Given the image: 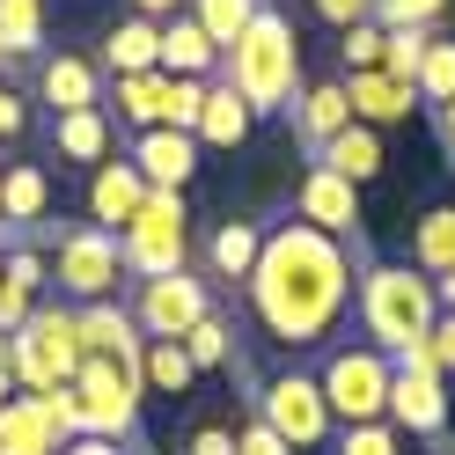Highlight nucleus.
<instances>
[{
	"label": "nucleus",
	"instance_id": "nucleus-7",
	"mask_svg": "<svg viewBox=\"0 0 455 455\" xmlns=\"http://www.w3.org/2000/svg\"><path fill=\"white\" fill-rule=\"evenodd\" d=\"M389 353L382 346H331L323 353V375H316V389H323V404H331V419L338 426H367V419H389Z\"/></svg>",
	"mask_w": 455,
	"mask_h": 455
},
{
	"label": "nucleus",
	"instance_id": "nucleus-30",
	"mask_svg": "<svg viewBox=\"0 0 455 455\" xmlns=\"http://www.w3.org/2000/svg\"><path fill=\"white\" fill-rule=\"evenodd\" d=\"M258 8H265V0H191V22L228 52V44L250 30V22H258Z\"/></svg>",
	"mask_w": 455,
	"mask_h": 455
},
{
	"label": "nucleus",
	"instance_id": "nucleus-46",
	"mask_svg": "<svg viewBox=\"0 0 455 455\" xmlns=\"http://www.w3.org/2000/svg\"><path fill=\"white\" fill-rule=\"evenodd\" d=\"M191 0H132V15H148V22H169V15H184Z\"/></svg>",
	"mask_w": 455,
	"mask_h": 455
},
{
	"label": "nucleus",
	"instance_id": "nucleus-28",
	"mask_svg": "<svg viewBox=\"0 0 455 455\" xmlns=\"http://www.w3.org/2000/svg\"><path fill=\"white\" fill-rule=\"evenodd\" d=\"M411 265H419L426 279H441V272L455 265V206H426V213L411 220Z\"/></svg>",
	"mask_w": 455,
	"mask_h": 455
},
{
	"label": "nucleus",
	"instance_id": "nucleus-20",
	"mask_svg": "<svg viewBox=\"0 0 455 455\" xmlns=\"http://www.w3.org/2000/svg\"><path fill=\"white\" fill-rule=\"evenodd\" d=\"M67 441L52 434V419L30 389H15L8 404H0V455H60Z\"/></svg>",
	"mask_w": 455,
	"mask_h": 455
},
{
	"label": "nucleus",
	"instance_id": "nucleus-34",
	"mask_svg": "<svg viewBox=\"0 0 455 455\" xmlns=\"http://www.w3.org/2000/svg\"><path fill=\"white\" fill-rule=\"evenodd\" d=\"M198 103H206V81H191V74H169V96H162V125L191 132V125H198Z\"/></svg>",
	"mask_w": 455,
	"mask_h": 455
},
{
	"label": "nucleus",
	"instance_id": "nucleus-45",
	"mask_svg": "<svg viewBox=\"0 0 455 455\" xmlns=\"http://www.w3.org/2000/svg\"><path fill=\"white\" fill-rule=\"evenodd\" d=\"M191 455H235V434H228V426H198V434H191Z\"/></svg>",
	"mask_w": 455,
	"mask_h": 455
},
{
	"label": "nucleus",
	"instance_id": "nucleus-6",
	"mask_svg": "<svg viewBox=\"0 0 455 455\" xmlns=\"http://www.w3.org/2000/svg\"><path fill=\"white\" fill-rule=\"evenodd\" d=\"M52 279H60V294L74 308H89V301H118V279H132V272H125V250H118L110 228L74 220L52 243Z\"/></svg>",
	"mask_w": 455,
	"mask_h": 455
},
{
	"label": "nucleus",
	"instance_id": "nucleus-18",
	"mask_svg": "<svg viewBox=\"0 0 455 455\" xmlns=\"http://www.w3.org/2000/svg\"><path fill=\"white\" fill-rule=\"evenodd\" d=\"M110 81L118 74H155L162 67V22L148 15H125V22H110V37H103V60H96Z\"/></svg>",
	"mask_w": 455,
	"mask_h": 455
},
{
	"label": "nucleus",
	"instance_id": "nucleus-21",
	"mask_svg": "<svg viewBox=\"0 0 455 455\" xmlns=\"http://www.w3.org/2000/svg\"><path fill=\"white\" fill-rule=\"evenodd\" d=\"M250 125H258V118H250V103L228 89V81H206V103H198V125H191L198 148H243Z\"/></svg>",
	"mask_w": 455,
	"mask_h": 455
},
{
	"label": "nucleus",
	"instance_id": "nucleus-35",
	"mask_svg": "<svg viewBox=\"0 0 455 455\" xmlns=\"http://www.w3.org/2000/svg\"><path fill=\"white\" fill-rule=\"evenodd\" d=\"M396 426L389 419H367V426H338V455H396Z\"/></svg>",
	"mask_w": 455,
	"mask_h": 455
},
{
	"label": "nucleus",
	"instance_id": "nucleus-24",
	"mask_svg": "<svg viewBox=\"0 0 455 455\" xmlns=\"http://www.w3.org/2000/svg\"><path fill=\"white\" fill-rule=\"evenodd\" d=\"M258 250H265V228L258 220H220L213 228V243H206V265H213V279H250L258 272Z\"/></svg>",
	"mask_w": 455,
	"mask_h": 455
},
{
	"label": "nucleus",
	"instance_id": "nucleus-16",
	"mask_svg": "<svg viewBox=\"0 0 455 455\" xmlns=\"http://www.w3.org/2000/svg\"><path fill=\"white\" fill-rule=\"evenodd\" d=\"M81 353H103V360L140 367L148 338H140V323H132V308H125V301H89V308H81Z\"/></svg>",
	"mask_w": 455,
	"mask_h": 455
},
{
	"label": "nucleus",
	"instance_id": "nucleus-43",
	"mask_svg": "<svg viewBox=\"0 0 455 455\" xmlns=\"http://www.w3.org/2000/svg\"><path fill=\"white\" fill-rule=\"evenodd\" d=\"M22 125H30V110H22V96L8 89V81H0V140H15Z\"/></svg>",
	"mask_w": 455,
	"mask_h": 455
},
{
	"label": "nucleus",
	"instance_id": "nucleus-37",
	"mask_svg": "<svg viewBox=\"0 0 455 455\" xmlns=\"http://www.w3.org/2000/svg\"><path fill=\"white\" fill-rule=\"evenodd\" d=\"M441 15H448V0H375V22H382V30H404V22L434 30Z\"/></svg>",
	"mask_w": 455,
	"mask_h": 455
},
{
	"label": "nucleus",
	"instance_id": "nucleus-29",
	"mask_svg": "<svg viewBox=\"0 0 455 455\" xmlns=\"http://www.w3.org/2000/svg\"><path fill=\"white\" fill-rule=\"evenodd\" d=\"M0 52L37 60L44 52V0H0Z\"/></svg>",
	"mask_w": 455,
	"mask_h": 455
},
{
	"label": "nucleus",
	"instance_id": "nucleus-17",
	"mask_svg": "<svg viewBox=\"0 0 455 455\" xmlns=\"http://www.w3.org/2000/svg\"><path fill=\"white\" fill-rule=\"evenodd\" d=\"M346 103H353V118L360 125H404L411 110H419V89H404V81H389L382 67H367V74H353L346 81Z\"/></svg>",
	"mask_w": 455,
	"mask_h": 455
},
{
	"label": "nucleus",
	"instance_id": "nucleus-9",
	"mask_svg": "<svg viewBox=\"0 0 455 455\" xmlns=\"http://www.w3.org/2000/svg\"><path fill=\"white\" fill-rule=\"evenodd\" d=\"M74 389H81V434L140 448V396H148V389H140V367L89 353V360H81V375H74Z\"/></svg>",
	"mask_w": 455,
	"mask_h": 455
},
{
	"label": "nucleus",
	"instance_id": "nucleus-3",
	"mask_svg": "<svg viewBox=\"0 0 455 455\" xmlns=\"http://www.w3.org/2000/svg\"><path fill=\"white\" fill-rule=\"evenodd\" d=\"M353 316H360V331H367V346L404 353L411 338L434 331L441 294H434V279H426L419 265H360V279H353Z\"/></svg>",
	"mask_w": 455,
	"mask_h": 455
},
{
	"label": "nucleus",
	"instance_id": "nucleus-8",
	"mask_svg": "<svg viewBox=\"0 0 455 455\" xmlns=\"http://www.w3.org/2000/svg\"><path fill=\"white\" fill-rule=\"evenodd\" d=\"M389 426L411 441H448V375L434 367V346L411 338L404 353H389Z\"/></svg>",
	"mask_w": 455,
	"mask_h": 455
},
{
	"label": "nucleus",
	"instance_id": "nucleus-26",
	"mask_svg": "<svg viewBox=\"0 0 455 455\" xmlns=\"http://www.w3.org/2000/svg\"><path fill=\"white\" fill-rule=\"evenodd\" d=\"M52 148L60 162H110V110H67V118H52Z\"/></svg>",
	"mask_w": 455,
	"mask_h": 455
},
{
	"label": "nucleus",
	"instance_id": "nucleus-47",
	"mask_svg": "<svg viewBox=\"0 0 455 455\" xmlns=\"http://www.w3.org/2000/svg\"><path fill=\"white\" fill-rule=\"evenodd\" d=\"M434 118H441V140H448V155H455V96H448V103L434 110Z\"/></svg>",
	"mask_w": 455,
	"mask_h": 455
},
{
	"label": "nucleus",
	"instance_id": "nucleus-38",
	"mask_svg": "<svg viewBox=\"0 0 455 455\" xmlns=\"http://www.w3.org/2000/svg\"><path fill=\"white\" fill-rule=\"evenodd\" d=\"M338 37H346V44H338V52H346V67L353 74H367V67H382V22H353V30H338Z\"/></svg>",
	"mask_w": 455,
	"mask_h": 455
},
{
	"label": "nucleus",
	"instance_id": "nucleus-14",
	"mask_svg": "<svg viewBox=\"0 0 455 455\" xmlns=\"http://www.w3.org/2000/svg\"><path fill=\"white\" fill-rule=\"evenodd\" d=\"M37 103H52V118H67V110H103V67L74 60V52L44 60L37 67Z\"/></svg>",
	"mask_w": 455,
	"mask_h": 455
},
{
	"label": "nucleus",
	"instance_id": "nucleus-1",
	"mask_svg": "<svg viewBox=\"0 0 455 455\" xmlns=\"http://www.w3.org/2000/svg\"><path fill=\"white\" fill-rule=\"evenodd\" d=\"M353 258H360L353 243H338V235H323V228H308V220H279V228H265L258 272H250L243 287H250L258 323L272 331V346L308 353V346H323V338L346 323L353 279H360Z\"/></svg>",
	"mask_w": 455,
	"mask_h": 455
},
{
	"label": "nucleus",
	"instance_id": "nucleus-40",
	"mask_svg": "<svg viewBox=\"0 0 455 455\" xmlns=\"http://www.w3.org/2000/svg\"><path fill=\"white\" fill-rule=\"evenodd\" d=\"M316 8V22H331V30H353V22H375V0H308Z\"/></svg>",
	"mask_w": 455,
	"mask_h": 455
},
{
	"label": "nucleus",
	"instance_id": "nucleus-19",
	"mask_svg": "<svg viewBox=\"0 0 455 455\" xmlns=\"http://www.w3.org/2000/svg\"><path fill=\"white\" fill-rule=\"evenodd\" d=\"M353 125V103H346V81H316V89H301L294 96V132H301V148L316 155L323 140H338Z\"/></svg>",
	"mask_w": 455,
	"mask_h": 455
},
{
	"label": "nucleus",
	"instance_id": "nucleus-10",
	"mask_svg": "<svg viewBox=\"0 0 455 455\" xmlns=\"http://www.w3.org/2000/svg\"><path fill=\"white\" fill-rule=\"evenodd\" d=\"M258 419H265L294 455H301V448H323V441H331V426H338L331 404H323V389H316V375H301V367H287V375H265V382H258Z\"/></svg>",
	"mask_w": 455,
	"mask_h": 455
},
{
	"label": "nucleus",
	"instance_id": "nucleus-41",
	"mask_svg": "<svg viewBox=\"0 0 455 455\" xmlns=\"http://www.w3.org/2000/svg\"><path fill=\"white\" fill-rule=\"evenodd\" d=\"M235 455H294V448L279 441V434H272V426H265L258 411H250V419H243V434H235Z\"/></svg>",
	"mask_w": 455,
	"mask_h": 455
},
{
	"label": "nucleus",
	"instance_id": "nucleus-11",
	"mask_svg": "<svg viewBox=\"0 0 455 455\" xmlns=\"http://www.w3.org/2000/svg\"><path fill=\"white\" fill-rule=\"evenodd\" d=\"M132 323L140 338H184L198 316H213V294H206V279H191L184 272H162V279H132Z\"/></svg>",
	"mask_w": 455,
	"mask_h": 455
},
{
	"label": "nucleus",
	"instance_id": "nucleus-15",
	"mask_svg": "<svg viewBox=\"0 0 455 455\" xmlns=\"http://www.w3.org/2000/svg\"><path fill=\"white\" fill-rule=\"evenodd\" d=\"M140 198H148V177H140L132 162H96V169H89V220H96V228L118 235V228L140 213Z\"/></svg>",
	"mask_w": 455,
	"mask_h": 455
},
{
	"label": "nucleus",
	"instance_id": "nucleus-25",
	"mask_svg": "<svg viewBox=\"0 0 455 455\" xmlns=\"http://www.w3.org/2000/svg\"><path fill=\"white\" fill-rule=\"evenodd\" d=\"M162 96H169V74L162 67L155 74H118L110 96H103V110H118L132 132H148V125H162Z\"/></svg>",
	"mask_w": 455,
	"mask_h": 455
},
{
	"label": "nucleus",
	"instance_id": "nucleus-36",
	"mask_svg": "<svg viewBox=\"0 0 455 455\" xmlns=\"http://www.w3.org/2000/svg\"><path fill=\"white\" fill-rule=\"evenodd\" d=\"M30 396L44 404V419H52V434H60V441L81 434V389H74V382H60V389H30Z\"/></svg>",
	"mask_w": 455,
	"mask_h": 455
},
{
	"label": "nucleus",
	"instance_id": "nucleus-44",
	"mask_svg": "<svg viewBox=\"0 0 455 455\" xmlns=\"http://www.w3.org/2000/svg\"><path fill=\"white\" fill-rule=\"evenodd\" d=\"M60 455H148V441H140V448H118V441H96V434H74Z\"/></svg>",
	"mask_w": 455,
	"mask_h": 455
},
{
	"label": "nucleus",
	"instance_id": "nucleus-23",
	"mask_svg": "<svg viewBox=\"0 0 455 455\" xmlns=\"http://www.w3.org/2000/svg\"><path fill=\"white\" fill-rule=\"evenodd\" d=\"M316 162L338 169V177H353V184H375V177H382V132L353 118L338 140H323V148H316Z\"/></svg>",
	"mask_w": 455,
	"mask_h": 455
},
{
	"label": "nucleus",
	"instance_id": "nucleus-49",
	"mask_svg": "<svg viewBox=\"0 0 455 455\" xmlns=\"http://www.w3.org/2000/svg\"><path fill=\"white\" fill-rule=\"evenodd\" d=\"M8 396H15V375H8V367H0V404H8Z\"/></svg>",
	"mask_w": 455,
	"mask_h": 455
},
{
	"label": "nucleus",
	"instance_id": "nucleus-52",
	"mask_svg": "<svg viewBox=\"0 0 455 455\" xmlns=\"http://www.w3.org/2000/svg\"><path fill=\"white\" fill-rule=\"evenodd\" d=\"M0 60H8V52H0Z\"/></svg>",
	"mask_w": 455,
	"mask_h": 455
},
{
	"label": "nucleus",
	"instance_id": "nucleus-51",
	"mask_svg": "<svg viewBox=\"0 0 455 455\" xmlns=\"http://www.w3.org/2000/svg\"><path fill=\"white\" fill-rule=\"evenodd\" d=\"M441 455H448V441H441Z\"/></svg>",
	"mask_w": 455,
	"mask_h": 455
},
{
	"label": "nucleus",
	"instance_id": "nucleus-13",
	"mask_svg": "<svg viewBox=\"0 0 455 455\" xmlns=\"http://www.w3.org/2000/svg\"><path fill=\"white\" fill-rule=\"evenodd\" d=\"M125 162L148 177V191H184L191 169H198V140L177 132V125H148V132H132V155Z\"/></svg>",
	"mask_w": 455,
	"mask_h": 455
},
{
	"label": "nucleus",
	"instance_id": "nucleus-33",
	"mask_svg": "<svg viewBox=\"0 0 455 455\" xmlns=\"http://www.w3.org/2000/svg\"><path fill=\"white\" fill-rule=\"evenodd\" d=\"M426 37H434V30H419V22L389 30V37H382V74H389V81H404V89H419V60H426Z\"/></svg>",
	"mask_w": 455,
	"mask_h": 455
},
{
	"label": "nucleus",
	"instance_id": "nucleus-50",
	"mask_svg": "<svg viewBox=\"0 0 455 455\" xmlns=\"http://www.w3.org/2000/svg\"><path fill=\"white\" fill-rule=\"evenodd\" d=\"M0 367H8V338H0Z\"/></svg>",
	"mask_w": 455,
	"mask_h": 455
},
{
	"label": "nucleus",
	"instance_id": "nucleus-27",
	"mask_svg": "<svg viewBox=\"0 0 455 455\" xmlns=\"http://www.w3.org/2000/svg\"><path fill=\"white\" fill-rule=\"evenodd\" d=\"M198 382V367L184 353V338H148V353H140V389L148 396H184Z\"/></svg>",
	"mask_w": 455,
	"mask_h": 455
},
{
	"label": "nucleus",
	"instance_id": "nucleus-31",
	"mask_svg": "<svg viewBox=\"0 0 455 455\" xmlns=\"http://www.w3.org/2000/svg\"><path fill=\"white\" fill-rule=\"evenodd\" d=\"M455 96V37H426V60H419V103L441 110Z\"/></svg>",
	"mask_w": 455,
	"mask_h": 455
},
{
	"label": "nucleus",
	"instance_id": "nucleus-5",
	"mask_svg": "<svg viewBox=\"0 0 455 455\" xmlns=\"http://www.w3.org/2000/svg\"><path fill=\"white\" fill-rule=\"evenodd\" d=\"M118 250H125V272H132V279L184 272V265H191V213H184V191H148V198H140V213L118 228Z\"/></svg>",
	"mask_w": 455,
	"mask_h": 455
},
{
	"label": "nucleus",
	"instance_id": "nucleus-39",
	"mask_svg": "<svg viewBox=\"0 0 455 455\" xmlns=\"http://www.w3.org/2000/svg\"><path fill=\"white\" fill-rule=\"evenodd\" d=\"M30 308H37V287H22L15 272H0V338H15L30 323Z\"/></svg>",
	"mask_w": 455,
	"mask_h": 455
},
{
	"label": "nucleus",
	"instance_id": "nucleus-32",
	"mask_svg": "<svg viewBox=\"0 0 455 455\" xmlns=\"http://www.w3.org/2000/svg\"><path fill=\"white\" fill-rule=\"evenodd\" d=\"M184 353H191L198 375H206V367H235V331H228L220 316H198V323L184 331Z\"/></svg>",
	"mask_w": 455,
	"mask_h": 455
},
{
	"label": "nucleus",
	"instance_id": "nucleus-42",
	"mask_svg": "<svg viewBox=\"0 0 455 455\" xmlns=\"http://www.w3.org/2000/svg\"><path fill=\"white\" fill-rule=\"evenodd\" d=\"M426 346H434V367H441V375H455V308H441V316H434Z\"/></svg>",
	"mask_w": 455,
	"mask_h": 455
},
{
	"label": "nucleus",
	"instance_id": "nucleus-48",
	"mask_svg": "<svg viewBox=\"0 0 455 455\" xmlns=\"http://www.w3.org/2000/svg\"><path fill=\"white\" fill-rule=\"evenodd\" d=\"M434 294H441V308H455V265H448V272L434 279Z\"/></svg>",
	"mask_w": 455,
	"mask_h": 455
},
{
	"label": "nucleus",
	"instance_id": "nucleus-22",
	"mask_svg": "<svg viewBox=\"0 0 455 455\" xmlns=\"http://www.w3.org/2000/svg\"><path fill=\"white\" fill-rule=\"evenodd\" d=\"M213 67H220V44L191 22V8H184V15H169V22H162V74L213 81Z\"/></svg>",
	"mask_w": 455,
	"mask_h": 455
},
{
	"label": "nucleus",
	"instance_id": "nucleus-2",
	"mask_svg": "<svg viewBox=\"0 0 455 455\" xmlns=\"http://www.w3.org/2000/svg\"><path fill=\"white\" fill-rule=\"evenodd\" d=\"M220 81L250 103V118H272V110H294L301 96V37L279 8H258V22L220 52Z\"/></svg>",
	"mask_w": 455,
	"mask_h": 455
},
{
	"label": "nucleus",
	"instance_id": "nucleus-12",
	"mask_svg": "<svg viewBox=\"0 0 455 455\" xmlns=\"http://www.w3.org/2000/svg\"><path fill=\"white\" fill-rule=\"evenodd\" d=\"M294 220H308V228H323V235L360 250V184L338 177V169H323V162H308V177L294 191Z\"/></svg>",
	"mask_w": 455,
	"mask_h": 455
},
{
	"label": "nucleus",
	"instance_id": "nucleus-4",
	"mask_svg": "<svg viewBox=\"0 0 455 455\" xmlns=\"http://www.w3.org/2000/svg\"><path fill=\"white\" fill-rule=\"evenodd\" d=\"M81 308L74 301H37L30 323L8 338V375L15 389H60L81 375Z\"/></svg>",
	"mask_w": 455,
	"mask_h": 455
}]
</instances>
